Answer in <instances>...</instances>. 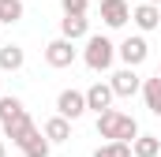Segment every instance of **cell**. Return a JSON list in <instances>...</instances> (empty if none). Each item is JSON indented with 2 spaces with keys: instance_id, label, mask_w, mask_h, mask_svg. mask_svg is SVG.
I'll list each match as a JSON object with an SVG mask.
<instances>
[{
  "instance_id": "6da1fadb",
  "label": "cell",
  "mask_w": 161,
  "mask_h": 157,
  "mask_svg": "<svg viewBox=\"0 0 161 157\" xmlns=\"http://www.w3.org/2000/svg\"><path fill=\"white\" fill-rule=\"evenodd\" d=\"M97 135H101L105 142H109V138L135 142V138H139V123H135V116H127V112L105 109V112H97Z\"/></svg>"
},
{
  "instance_id": "7a4b0ae2",
  "label": "cell",
  "mask_w": 161,
  "mask_h": 157,
  "mask_svg": "<svg viewBox=\"0 0 161 157\" xmlns=\"http://www.w3.org/2000/svg\"><path fill=\"white\" fill-rule=\"evenodd\" d=\"M116 60V45L105 38V34H90L86 38V49H82V64L90 71H109Z\"/></svg>"
},
{
  "instance_id": "3957f363",
  "label": "cell",
  "mask_w": 161,
  "mask_h": 157,
  "mask_svg": "<svg viewBox=\"0 0 161 157\" xmlns=\"http://www.w3.org/2000/svg\"><path fill=\"white\" fill-rule=\"evenodd\" d=\"M75 56H79L75 41L64 38V34H60L56 41H49V45H45V64H49V68H71V64H75Z\"/></svg>"
},
{
  "instance_id": "277c9868",
  "label": "cell",
  "mask_w": 161,
  "mask_h": 157,
  "mask_svg": "<svg viewBox=\"0 0 161 157\" xmlns=\"http://www.w3.org/2000/svg\"><path fill=\"white\" fill-rule=\"evenodd\" d=\"M116 56H120L127 68H139V64L150 56V45H146V38H142V34H135V38H124L120 45H116Z\"/></svg>"
},
{
  "instance_id": "5b68a950",
  "label": "cell",
  "mask_w": 161,
  "mask_h": 157,
  "mask_svg": "<svg viewBox=\"0 0 161 157\" xmlns=\"http://www.w3.org/2000/svg\"><path fill=\"white\" fill-rule=\"evenodd\" d=\"M131 23H135L142 34L158 30V26H161V8H158V4H150V0H139V4L131 8Z\"/></svg>"
},
{
  "instance_id": "8992f818",
  "label": "cell",
  "mask_w": 161,
  "mask_h": 157,
  "mask_svg": "<svg viewBox=\"0 0 161 157\" xmlns=\"http://www.w3.org/2000/svg\"><path fill=\"white\" fill-rule=\"evenodd\" d=\"M56 112L68 120H79L82 112H90L86 109V94H79V90H60V97H56Z\"/></svg>"
},
{
  "instance_id": "52a82bcc",
  "label": "cell",
  "mask_w": 161,
  "mask_h": 157,
  "mask_svg": "<svg viewBox=\"0 0 161 157\" xmlns=\"http://www.w3.org/2000/svg\"><path fill=\"white\" fill-rule=\"evenodd\" d=\"M0 127H4V138H11L15 146H23V142L38 131V127H34V120H30V112H19L15 120H8V123H0Z\"/></svg>"
},
{
  "instance_id": "ba28073f",
  "label": "cell",
  "mask_w": 161,
  "mask_h": 157,
  "mask_svg": "<svg viewBox=\"0 0 161 157\" xmlns=\"http://www.w3.org/2000/svg\"><path fill=\"white\" fill-rule=\"evenodd\" d=\"M109 86H113V94H116V97H131V94H139V90H142V78L135 75V68H120L116 75L109 78Z\"/></svg>"
},
{
  "instance_id": "9c48e42d",
  "label": "cell",
  "mask_w": 161,
  "mask_h": 157,
  "mask_svg": "<svg viewBox=\"0 0 161 157\" xmlns=\"http://www.w3.org/2000/svg\"><path fill=\"white\" fill-rule=\"evenodd\" d=\"M101 19H105V26H124L127 19H131V4L127 0H101Z\"/></svg>"
},
{
  "instance_id": "30bf717a",
  "label": "cell",
  "mask_w": 161,
  "mask_h": 157,
  "mask_svg": "<svg viewBox=\"0 0 161 157\" xmlns=\"http://www.w3.org/2000/svg\"><path fill=\"white\" fill-rule=\"evenodd\" d=\"M113 86L109 82H94L90 90H86V109H94V112H105V109H113Z\"/></svg>"
},
{
  "instance_id": "8fae6325",
  "label": "cell",
  "mask_w": 161,
  "mask_h": 157,
  "mask_svg": "<svg viewBox=\"0 0 161 157\" xmlns=\"http://www.w3.org/2000/svg\"><path fill=\"white\" fill-rule=\"evenodd\" d=\"M60 34L71 38V41L90 38V19H86V15H64V19H60Z\"/></svg>"
},
{
  "instance_id": "7c38bea8",
  "label": "cell",
  "mask_w": 161,
  "mask_h": 157,
  "mask_svg": "<svg viewBox=\"0 0 161 157\" xmlns=\"http://www.w3.org/2000/svg\"><path fill=\"white\" fill-rule=\"evenodd\" d=\"M45 138H49L53 146H60V142H68V138H71V120L56 112V116H53L49 123H45Z\"/></svg>"
},
{
  "instance_id": "4fadbf2b",
  "label": "cell",
  "mask_w": 161,
  "mask_h": 157,
  "mask_svg": "<svg viewBox=\"0 0 161 157\" xmlns=\"http://www.w3.org/2000/svg\"><path fill=\"white\" fill-rule=\"evenodd\" d=\"M26 64V52H23V45H0V71H19Z\"/></svg>"
},
{
  "instance_id": "5bb4252c",
  "label": "cell",
  "mask_w": 161,
  "mask_h": 157,
  "mask_svg": "<svg viewBox=\"0 0 161 157\" xmlns=\"http://www.w3.org/2000/svg\"><path fill=\"white\" fill-rule=\"evenodd\" d=\"M19 150H23V157H49L53 142L45 138V131H34V135H30V138H26V142H23Z\"/></svg>"
},
{
  "instance_id": "9a60e30c",
  "label": "cell",
  "mask_w": 161,
  "mask_h": 157,
  "mask_svg": "<svg viewBox=\"0 0 161 157\" xmlns=\"http://www.w3.org/2000/svg\"><path fill=\"white\" fill-rule=\"evenodd\" d=\"M131 154L135 157H158L161 154V138L158 135H139V138L131 142Z\"/></svg>"
},
{
  "instance_id": "2e32d148",
  "label": "cell",
  "mask_w": 161,
  "mask_h": 157,
  "mask_svg": "<svg viewBox=\"0 0 161 157\" xmlns=\"http://www.w3.org/2000/svg\"><path fill=\"white\" fill-rule=\"evenodd\" d=\"M142 97H146V109L158 116V112H161V75H154V78L142 82Z\"/></svg>"
},
{
  "instance_id": "e0dca14e",
  "label": "cell",
  "mask_w": 161,
  "mask_h": 157,
  "mask_svg": "<svg viewBox=\"0 0 161 157\" xmlns=\"http://www.w3.org/2000/svg\"><path fill=\"white\" fill-rule=\"evenodd\" d=\"M94 157H131V142H120V138H109V142H101Z\"/></svg>"
},
{
  "instance_id": "ac0fdd59",
  "label": "cell",
  "mask_w": 161,
  "mask_h": 157,
  "mask_svg": "<svg viewBox=\"0 0 161 157\" xmlns=\"http://www.w3.org/2000/svg\"><path fill=\"white\" fill-rule=\"evenodd\" d=\"M23 19V0H0V23L15 26Z\"/></svg>"
},
{
  "instance_id": "d6986e66",
  "label": "cell",
  "mask_w": 161,
  "mask_h": 157,
  "mask_svg": "<svg viewBox=\"0 0 161 157\" xmlns=\"http://www.w3.org/2000/svg\"><path fill=\"white\" fill-rule=\"evenodd\" d=\"M19 112H26V109H23V101H19L15 94H11V97H4V94H0V123H8V120H15Z\"/></svg>"
},
{
  "instance_id": "ffe728a7",
  "label": "cell",
  "mask_w": 161,
  "mask_h": 157,
  "mask_svg": "<svg viewBox=\"0 0 161 157\" xmlns=\"http://www.w3.org/2000/svg\"><path fill=\"white\" fill-rule=\"evenodd\" d=\"M64 15H86L90 11V0H60Z\"/></svg>"
},
{
  "instance_id": "44dd1931",
  "label": "cell",
  "mask_w": 161,
  "mask_h": 157,
  "mask_svg": "<svg viewBox=\"0 0 161 157\" xmlns=\"http://www.w3.org/2000/svg\"><path fill=\"white\" fill-rule=\"evenodd\" d=\"M4 154H8V150H4V138H0V157H4Z\"/></svg>"
},
{
  "instance_id": "7402d4cb",
  "label": "cell",
  "mask_w": 161,
  "mask_h": 157,
  "mask_svg": "<svg viewBox=\"0 0 161 157\" xmlns=\"http://www.w3.org/2000/svg\"><path fill=\"white\" fill-rule=\"evenodd\" d=\"M150 4H158V8H161V0H150Z\"/></svg>"
},
{
  "instance_id": "603a6c76",
  "label": "cell",
  "mask_w": 161,
  "mask_h": 157,
  "mask_svg": "<svg viewBox=\"0 0 161 157\" xmlns=\"http://www.w3.org/2000/svg\"><path fill=\"white\" fill-rule=\"evenodd\" d=\"M158 75H161V68H158Z\"/></svg>"
},
{
  "instance_id": "cb8c5ba5",
  "label": "cell",
  "mask_w": 161,
  "mask_h": 157,
  "mask_svg": "<svg viewBox=\"0 0 161 157\" xmlns=\"http://www.w3.org/2000/svg\"><path fill=\"white\" fill-rule=\"evenodd\" d=\"M158 120H161V112H158Z\"/></svg>"
}]
</instances>
